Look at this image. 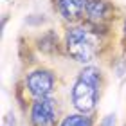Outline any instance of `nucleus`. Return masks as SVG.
Segmentation results:
<instances>
[{
	"label": "nucleus",
	"instance_id": "1",
	"mask_svg": "<svg viewBox=\"0 0 126 126\" xmlns=\"http://www.w3.org/2000/svg\"><path fill=\"white\" fill-rule=\"evenodd\" d=\"M103 45H105V36H101L87 22L72 24L65 27L63 49H65L68 58L79 63V65L83 67L92 65V61L99 58Z\"/></svg>",
	"mask_w": 126,
	"mask_h": 126
},
{
	"label": "nucleus",
	"instance_id": "2",
	"mask_svg": "<svg viewBox=\"0 0 126 126\" xmlns=\"http://www.w3.org/2000/svg\"><path fill=\"white\" fill-rule=\"evenodd\" d=\"M105 87V74L97 65H87L78 72L74 79L68 99L74 112L79 113H94L97 103L101 99Z\"/></svg>",
	"mask_w": 126,
	"mask_h": 126
},
{
	"label": "nucleus",
	"instance_id": "3",
	"mask_svg": "<svg viewBox=\"0 0 126 126\" xmlns=\"http://www.w3.org/2000/svg\"><path fill=\"white\" fill-rule=\"evenodd\" d=\"M56 87H58V78H56L54 70H50L47 67L31 68L24 76V90L31 97V101L54 95Z\"/></svg>",
	"mask_w": 126,
	"mask_h": 126
},
{
	"label": "nucleus",
	"instance_id": "4",
	"mask_svg": "<svg viewBox=\"0 0 126 126\" xmlns=\"http://www.w3.org/2000/svg\"><path fill=\"white\" fill-rule=\"evenodd\" d=\"M61 119L63 115L60 110V101L54 95L29 101L27 110L29 126H58Z\"/></svg>",
	"mask_w": 126,
	"mask_h": 126
},
{
	"label": "nucleus",
	"instance_id": "5",
	"mask_svg": "<svg viewBox=\"0 0 126 126\" xmlns=\"http://www.w3.org/2000/svg\"><path fill=\"white\" fill-rule=\"evenodd\" d=\"M117 18V7L110 0H85V22L90 25H106Z\"/></svg>",
	"mask_w": 126,
	"mask_h": 126
},
{
	"label": "nucleus",
	"instance_id": "6",
	"mask_svg": "<svg viewBox=\"0 0 126 126\" xmlns=\"http://www.w3.org/2000/svg\"><path fill=\"white\" fill-rule=\"evenodd\" d=\"M52 9L67 25L85 22V0H52Z\"/></svg>",
	"mask_w": 126,
	"mask_h": 126
},
{
	"label": "nucleus",
	"instance_id": "7",
	"mask_svg": "<svg viewBox=\"0 0 126 126\" xmlns=\"http://www.w3.org/2000/svg\"><path fill=\"white\" fill-rule=\"evenodd\" d=\"M58 126H95V117H94V113L70 112V113L63 115Z\"/></svg>",
	"mask_w": 126,
	"mask_h": 126
},
{
	"label": "nucleus",
	"instance_id": "8",
	"mask_svg": "<svg viewBox=\"0 0 126 126\" xmlns=\"http://www.w3.org/2000/svg\"><path fill=\"white\" fill-rule=\"evenodd\" d=\"M38 49L45 54H54L58 52V36L49 31V32H43L42 36L38 38Z\"/></svg>",
	"mask_w": 126,
	"mask_h": 126
},
{
	"label": "nucleus",
	"instance_id": "9",
	"mask_svg": "<svg viewBox=\"0 0 126 126\" xmlns=\"http://www.w3.org/2000/svg\"><path fill=\"white\" fill-rule=\"evenodd\" d=\"M115 124H117V115L115 113H106V115L97 123V126H115Z\"/></svg>",
	"mask_w": 126,
	"mask_h": 126
},
{
	"label": "nucleus",
	"instance_id": "10",
	"mask_svg": "<svg viewBox=\"0 0 126 126\" xmlns=\"http://www.w3.org/2000/svg\"><path fill=\"white\" fill-rule=\"evenodd\" d=\"M123 34H124V40H126V18L123 22Z\"/></svg>",
	"mask_w": 126,
	"mask_h": 126
}]
</instances>
